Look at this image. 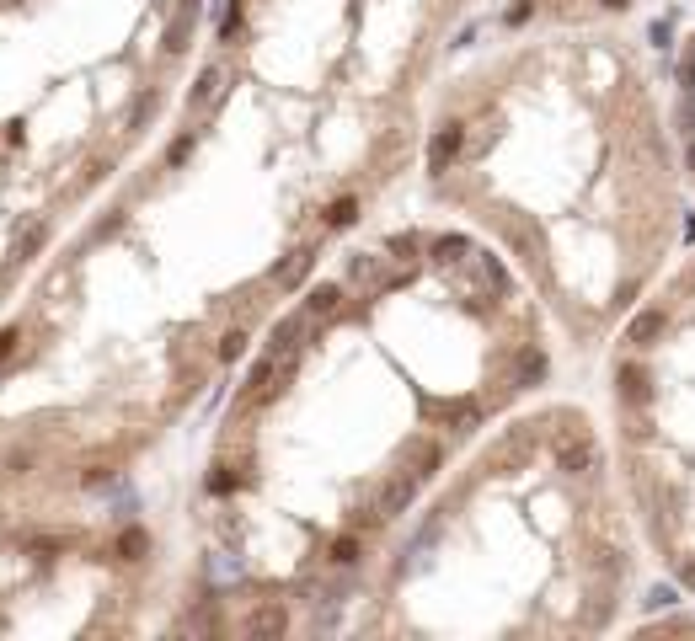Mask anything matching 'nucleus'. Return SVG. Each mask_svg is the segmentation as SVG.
<instances>
[{
	"label": "nucleus",
	"mask_w": 695,
	"mask_h": 641,
	"mask_svg": "<svg viewBox=\"0 0 695 641\" xmlns=\"http://www.w3.org/2000/svg\"><path fill=\"white\" fill-rule=\"evenodd\" d=\"M0 636H188L182 524L0 476Z\"/></svg>",
	"instance_id": "39448f33"
},
{
	"label": "nucleus",
	"mask_w": 695,
	"mask_h": 641,
	"mask_svg": "<svg viewBox=\"0 0 695 641\" xmlns=\"http://www.w3.org/2000/svg\"><path fill=\"white\" fill-rule=\"evenodd\" d=\"M562 353L476 230L428 209L348 236L225 380L182 503L188 636H337L401 524Z\"/></svg>",
	"instance_id": "f257e3e1"
},
{
	"label": "nucleus",
	"mask_w": 695,
	"mask_h": 641,
	"mask_svg": "<svg viewBox=\"0 0 695 641\" xmlns=\"http://www.w3.org/2000/svg\"><path fill=\"white\" fill-rule=\"evenodd\" d=\"M669 113H674L679 155H685V177L695 198V22L674 38V54H669Z\"/></svg>",
	"instance_id": "0eeeda50"
},
{
	"label": "nucleus",
	"mask_w": 695,
	"mask_h": 641,
	"mask_svg": "<svg viewBox=\"0 0 695 641\" xmlns=\"http://www.w3.org/2000/svg\"><path fill=\"white\" fill-rule=\"evenodd\" d=\"M605 433L647 561L695 604V252L599 353Z\"/></svg>",
	"instance_id": "423d86ee"
},
{
	"label": "nucleus",
	"mask_w": 695,
	"mask_h": 641,
	"mask_svg": "<svg viewBox=\"0 0 695 641\" xmlns=\"http://www.w3.org/2000/svg\"><path fill=\"white\" fill-rule=\"evenodd\" d=\"M214 0H0V321L172 123Z\"/></svg>",
	"instance_id": "20e7f679"
},
{
	"label": "nucleus",
	"mask_w": 695,
	"mask_h": 641,
	"mask_svg": "<svg viewBox=\"0 0 695 641\" xmlns=\"http://www.w3.org/2000/svg\"><path fill=\"white\" fill-rule=\"evenodd\" d=\"M647 567L605 417L540 390L423 497L337 636H610L642 604Z\"/></svg>",
	"instance_id": "7ed1b4c3"
},
{
	"label": "nucleus",
	"mask_w": 695,
	"mask_h": 641,
	"mask_svg": "<svg viewBox=\"0 0 695 641\" xmlns=\"http://www.w3.org/2000/svg\"><path fill=\"white\" fill-rule=\"evenodd\" d=\"M653 0H503L498 22H631Z\"/></svg>",
	"instance_id": "6e6552de"
},
{
	"label": "nucleus",
	"mask_w": 695,
	"mask_h": 641,
	"mask_svg": "<svg viewBox=\"0 0 695 641\" xmlns=\"http://www.w3.org/2000/svg\"><path fill=\"white\" fill-rule=\"evenodd\" d=\"M412 182L498 246L573 358L605 353L695 214L669 81L626 22H498L428 91Z\"/></svg>",
	"instance_id": "f03ea898"
}]
</instances>
